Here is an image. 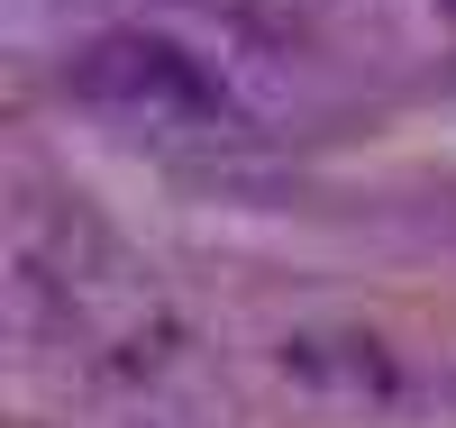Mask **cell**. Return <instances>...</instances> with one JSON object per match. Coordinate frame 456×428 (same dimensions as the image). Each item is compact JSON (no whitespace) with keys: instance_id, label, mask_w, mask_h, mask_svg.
Instances as JSON below:
<instances>
[{"instance_id":"1","label":"cell","mask_w":456,"mask_h":428,"mask_svg":"<svg viewBox=\"0 0 456 428\" xmlns=\"http://www.w3.org/2000/svg\"><path fill=\"white\" fill-rule=\"evenodd\" d=\"M73 92L119 109V119H146V128H174V119H210L219 109V83L165 46V36H101V46L73 64Z\"/></svg>"}]
</instances>
